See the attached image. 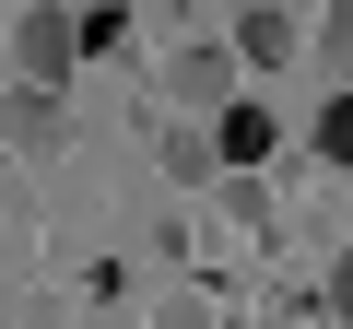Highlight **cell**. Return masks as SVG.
I'll use <instances>...</instances> for the list:
<instances>
[{
	"instance_id": "cell-7",
	"label": "cell",
	"mask_w": 353,
	"mask_h": 329,
	"mask_svg": "<svg viewBox=\"0 0 353 329\" xmlns=\"http://www.w3.org/2000/svg\"><path fill=\"white\" fill-rule=\"evenodd\" d=\"M153 329H212V306H165V317H153Z\"/></svg>"
},
{
	"instance_id": "cell-5",
	"label": "cell",
	"mask_w": 353,
	"mask_h": 329,
	"mask_svg": "<svg viewBox=\"0 0 353 329\" xmlns=\"http://www.w3.org/2000/svg\"><path fill=\"white\" fill-rule=\"evenodd\" d=\"M176 94H189V106H224L236 94V59L224 47H176Z\"/></svg>"
},
{
	"instance_id": "cell-1",
	"label": "cell",
	"mask_w": 353,
	"mask_h": 329,
	"mask_svg": "<svg viewBox=\"0 0 353 329\" xmlns=\"http://www.w3.org/2000/svg\"><path fill=\"white\" fill-rule=\"evenodd\" d=\"M106 36H118L106 12H71V0H36V12L12 24V71H24V83H71V71H83V47H106Z\"/></svg>"
},
{
	"instance_id": "cell-6",
	"label": "cell",
	"mask_w": 353,
	"mask_h": 329,
	"mask_svg": "<svg viewBox=\"0 0 353 329\" xmlns=\"http://www.w3.org/2000/svg\"><path fill=\"white\" fill-rule=\"evenodd\" d=\"M306 141H318V164H330V177H341V164H353V106H341V94H330V106H318V129H306Z\"/></svg>"
},
{
	"instance_id": "cell-4",
	"label": "cell",
	"mask_w": 353,
	"mask_h": 329,
	"mask_svg": "<svg viewBox=\"0 0 353 329\" xmlns=\"http://www.w3.org/2000/svg\"><path fill=\"white\" fill-rule=\"evenodd\" d=\"M0 129H12L24 153H48V141H59V83H24L12 106H0Z\"/></svg>"
},
{
	"instance_id": "cell-3",
	"label": "cell",
	"mask_w": 353,
	"mask_h": 329,
	"mask_svg": "<svg viewBox=\"0 0 353 329\" xmlns=\"http://www.w3.org/2000/svg\"><path fill=\"white\" fill-rule=\"evenodd\" d=\"M236 59L248 71H283L294 59V12H283V0H248V12H236Z\"/></svg>"
},
{
	"instance_id": "cell-2",
	"label": "cell",
	"mask_w": 353,
	"mask_h": 329,
	"mask_svg": "<svg viewBox=\"0 0 353 329\" xmlns=\"http://www.w3.org/2000/svg\"><path fill=\"white\" fill-rule=\"evenodd\" d=\"M271 141H283V118H271V106H248V94H224V106H212V164H271Z\"/></svg>"
}]
</instances>
